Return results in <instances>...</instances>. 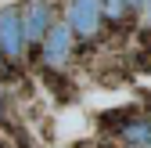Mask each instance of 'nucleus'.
Listing matches in <instances>:
<instances>
[{
    "label": "nucleus",
    "mask_w": 151,
    "mask_h": 148,
    "mask_svg": "<svg viewBox=\"0 0 151 148\" xmlns=\"http://www.w3.org/2000/svg\"><path fill=\"white\" fill-rule=\"evenodd\" d=\"M0 54H4L7 65H14V69L29 62V44H25L22 7H18V4L0 7Z\"/></svg>",
    "instance_id": "obj_1"
},
{
    "label": "nucleus",
    "mask_w": 151,
    "mask_h": 148,
    "mask_svg": "<svg viewBox=\"0 0 151 148\" xmlns=\"http://www.w3.org/2000/svg\"><path fill=\"white\" fill-rule=\"evenodd\" d=\"M72 51H76V36H72V29H68L65 22H58V18H54L50 29L43 33L40 47H36L43 69H65V65L72 62Z\"/></svg>",
    "instance_id": "obj_2"
},
{
    "label": "nucleus",
    "mask_w": 151,
    "mask_h": 148,
    "mask_svg": "<svg viewBox=\"0 0 151 148\" xmlns=\"http://www.w3.org/2000/svg\"><path fill=\"white\" fill-rule=\"evenodd\" d=\"M61 22L72 29L76 40H93L101 29H104V18H101V0H68L65 4V18Z\"/></svg>",
    "instance_id": "obj_3"
},
{
    "label": "nucleus",
    "mask_w": 151,
    "mask_h": 148,
    "mask_svg": "<svg viewBox=\"0 0 151 148\" xmlns=\"http://www.w3.org/2000/svg\"><path fill=\"white\" fill-rule=\"evenodd\" d=\"M50 22H54V4L50 0H29V4L22 7V29H25L29 54H36V47H40L43 33L50 29Z\"/></svg>",
    "instance_id": "obj_4"
},
{
    "label": "nucleus",
    "mask_w": 151,
    "mask_h": 148,
    "mask_svg": "<svg viewBox=\"0 0 151 148\" xmlns=\"http://www.w3.org/2000/svg\"><path fill=\"white\" fill-rule=\"evenodd\" d=\"M115 141L126 148H151V112H137L133 119H126L119 126Z\"/></svg>",
    "instance_id": "obj_5"
},
{
    "label": "nucleus",
    "mask_w": 151,
    "mask_h": 148,
    "mask_svg": "<svg viewBox=\"0 0 151 148\" xmlns=\"http://www.w3.org/2000/svg\"><path fill=\"white\" fill-rule=\"evenodd\" d=\"M133 11L126 7V0H101V18L104 22H111V25H119L122 18H129Z\"/></svg>",
    "instance_id": "obj_6"
},
{
    "label": "nucleus",
    "mask_w": 151,
    "mask_h": 148,
    "mask_svg": "<svg viewBox=\"0 0 151 148\" xmlns=\"http://www.w3.org/2000/svg\"><path fill=\"white\" fill-rule=\"evenodd\" d=\"M140 11H144V25L151 29V0H144V7H140Z\"/></svg>",
    "instance_id": "obj_7"
},
{
    "label": "nucleus",
    "mask_w": 151,
    "mask_h": 148,
    "mask_svg": "<svg viewBox=\"0 0 151 148\" xmlns=\"http://www.w3.org/2000/svg\"><path fill=\"white\" fill-rule=\"evenodd\" d=\"M126 7H129V11H133V15H137V11L144 7V0H126Z\"/></svg>",
    "instance_id": "obj_8"
},
{
    "label": "nucleus",
    "mask_w": 151,
    "mask_h": 148,
    "mask_svg": "<svg viewBox=\"0 0 151 148\" xmlns=\"http://www.w3.org/2000/svg\"><path fill=\"white\" fill-rule=\"evenodd\" d=\"M14 65H7V58H4V54H0V76H4V72H11Z\"/></svg>",
    "instance_id": "obj_9"
},
{
    "label": "nucleus",
    "mask_w": 151,
    "mask_h": 148,
    "mask_svg": "<svg viewBox=\"0 0 151 148\" xmlns=\"http://www.w3.org/2000/svg\"><path fill=\"white\" fill-rule=\"evenodd\" d=\"M0 148H7V144H4V141H0Z\"/></svg>",
    "instance_id": "obj_10"
},
{
    "label": "nucleus",
    "mask_w": 151,
    "mask_h": 148,
    "mask_svg": "<svg viewBox=\"0 0 151 148\" xmlns=\"http://www.w3.org/2000/svg\"><path fill=\"white\" fill-rule=\"evenodd\" d=\"M119 148H126V144H119Z\"/></svg>",
    "instance_id": "obj_11"
}]
</instances>
